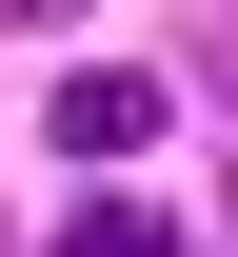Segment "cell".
Segmentation results:
<instances>
[{
    "label": "cell",
    "mask_w": 238,
    "mask_h": 257,
    "mask_svg": "<svg viewBox=\"0 0 238 257\" xmlns=\"http://www.w3.org/2000/svg\"><path fill=\"white\" fill-rule=\"evenodd\" d=\"M40 139H60V159H139V139H159V60H80L40 99Z\"/></svg>",
    "instance_id": "obj_1"
},
{
    "label": "cell",
    "mask_w": 238,
    "mask_h": 257,
    "mask_svg": "<svg viewBox=\"0 0 238 257\" xmlns=\"http://www.w3.org/2000/svg\"><path fill=\"white\" fill-rule=\"evenodd\" d=\"M179 218H159V198H80V218H60V257H159Z\"/></svg>",
    "instance_id": "obj_2"
},
{
    "label": "cell",
    "mask_w": 238,
    "mask_h": 257,
    "mask_svg": "<svg viewBox=\"0 0 238 257\" xmlns=\"http://www.w3.org/2000/svg\"><path fill=\"white\" fill-rule=\"evenodd\" d=\"M0 20H80V0H0Z\"/></svg>",
    "instance_id": "obj_3"
}]
</instances>
